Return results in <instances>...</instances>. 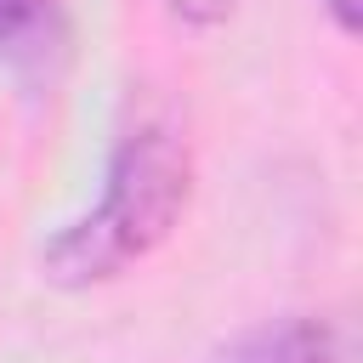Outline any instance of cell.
Returning <instances> with one entry per match:
<instances>
[{
    "label": "cell",
    "instance_id": "6da1fadb",
    "mask_svg": "<svg viewBox=\"0 0 363 363\" xmlns=\"http://www.w3.org/2000/svg\"><path fill=\"white\" fill-rule=\"evenodd\" d=\"M187 142H176L164 125H142L113 147L102 199L85 221L51 238L45 272L57 284H102L119 278L130 261H142L182 216L187 204Z\"/></svg>",
    "mask_w": 363,
    "mask_h": 363
},
{
    "label": "cell",
    "instance_id": "277c9868",
    "mask_svg": "<svg viewBox=\"0 0 363 363\" xmlns=\"http://www.w3.org/2000/svg\"><path fill=\"white\" fill-rule=\"evenodd\" d=\"M170 6H176L182 17H204V23H210V17H227L238 0H170Z\"/></svg>",
    "mask_w": 363,
    "mask_h": 363
},
{
    "label": "cell",
    "instance_id": "3957f363",
    "mask_svg": "<svg viewBox=\"0 0 363 363\" xmlns=\"http://www.w3.org/2000/svg\"><path fill=\"white\" fill-rule=\"evenodd\" d=\"M227 363H346V346L335 340L329 323H312V318H284V323H267L255 335H244Z\"/></svg>",
    "mask_w": 363,
    "mask_h": 363
},
{
    "label": "cell",
    "instance_id": "7a4b0ae2",
    "mask_svg": "<svg viewBox=\"0 0 363 363\" xmlns=\"http://www.w3.org/2000/svg\"><path fill=\"white\" fill-rule=\"evenodd\" d=\"M68 40L62 0H0V62L17 79L51 85L68 62Z\"/></svg>",
    "mask_w": 363,
    "mask_h": 363
},
{
    "label": "cell",
    "instance_id": "5b68a950",
    "mask_svg": "<svg viewBox=\"0 0 363 363\" xmlns=\"http://www.w3.org/2000/svg\"><path fill=\"white\" fill-rule=\"evenodd\" d=\"M329 11H335V23L346 28V34H357V0H323Z\"/></svg>",
    "mask_w": 363,
    "mask_h": 363
}]
</instances>
